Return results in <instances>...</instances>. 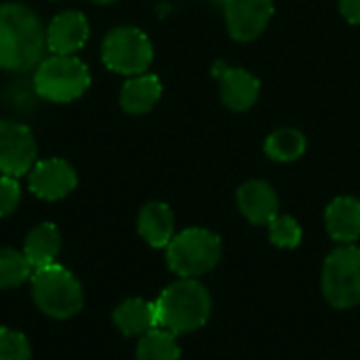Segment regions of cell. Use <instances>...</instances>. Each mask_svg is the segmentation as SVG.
<instances>
[{"label": "cell", "instance_id": "484cf974", "mask_svg": "<svg viewBox=\"0 0 360 360\" xmlns=\"http://www.w3.org/2000/svg\"><path fill=\"white\" fill-rule=\"evenodd\" d=\"M93 2H99V4H108V2H114V0H93Z\"/></svg>", "mask_w": 360, "mask_h": 360}, {"label": "cell", "instance_id": "8fae6325", "mask_svg": "<svg viewBox=\"0 0 360 360\" xmlns=\"http://www.w3.org/2000/svg\"><path fill=\"white\" fill-rule=\"evenodd\" d=\"M89 40V21L78 11L59 13L46 30V46L53 55H74Z\"/></svg>", "mask_w": 360, "mask_h": 360}, {"label": "cell", "instance_id": "52a82bcc", "mask_svg": "<svg viewBox=\"0 0 360 360\" xmlns=\"http://www.w3.org/2000/svg\"><path fill=\"white\" fill-rule=\"evenodd\" d=\"M152 55L150 38L131 25L112 30L101 46V59L105 68L127 76L143 74L152 63Z\"/></svg>", "mask_w": 360, "mask_h": 360}, {"label": "cell", "instance_id": "ac0fdd59", "mask_svg": "<svg viewBox=\"0 0 360 360\" xmlns=\"http://www.w3.org/2000/svg\"><path fill=\"white\" fill-rule=\"evenodd\" d=\"M59 249H61V236L57 228L53 224H42L27 234L23 255L30 262V266L38 270V268L55 264Z\"/></svg>", "mask_w": 360, "mask_h": 360}, {"label": "cell", "instance_id": "3957f363", "mask_svg": "<svg viewBox=\"0 0 360 360\" xmlns=\"http://www.w3.org/2000/svg\"><path fill=\"white\" fill-rule=\"evenodd\" d=\"M91 84L86 65L74 55H53L36 68L34 89L42 99L68 103L78 99Z\"/></svg>", "mask_w": 360, "mask_h": 360}, {"label": "cell", "instance_id": "9c48e42d", "mask_svg": "<svg viewBox=\"0 0 360 360\" xmlns=\"http://www.w3.org/2000/svg\"><path fill=\"white\" fill-rule=\"evenodd\" d=\"M226 21L234 40H255L270 23L274 13L272 0H226Z\"/></svg>", "mask_w": 360, "mask_h": 360}, {"label": "cell", "instance_id": "7402d4cb", "mask_svg": "<svg viewBox=\"0 0 360 360\" xmlns=\"http://www.w3.org/2000/svg\"><path fill=\"white\" fill-rule=\"evenodd\" d=\"M270 240L281 249H295L302 243V228L289 215H276L270 224Z\"/></svg>", "mask_w": 360, "mask_h": 360}, {"label": "cell", "instance_id": "6da1fadb", "mask_svg": "<svg viewBox=\"0 0 360 360\" xmlns=\"http://www.w3.org/2000/svg\"><path fill=\"white\" fill-rule=\"evenodd\" d=\"M46 30L36 13L23 4H0V70L25 72L40 63Z\"/></svg>", "mask_w": 360, "mask_h": 360}, {"label": "cell", "instance_id": "30bf717a", "mask_svg": "<svg viewBox=\"0 0 360 360\" xmlns=\"http://www.w3.org/2000/svg\"><path fill=\"white\" fill-rule=\"evenodd\" d=\"M76 188L74 169L59 158L40 160L30 175V190L44 200H59Z\"/></svg>", "mask_w": 360, "mask_h": 360}, {"label": "cell", "instance_id": "8992f818", "mask_svg": "<svg viewBox=\"0 0 360 360\" xmlns=\"http://www.w3.org/2000/svg\"><path fill=\"white\" fill-rule=\"evenodd\" d=\"M323 293L335 308L360 304V247L344 245L325 259Z\"/></svg>", "mask_w": 360, "mask_h": 360}, {"label": "cell", "instance_id": "2e32d148", "mask_svg": "<svg viewBox=\"0 0 360 360\" xmlns=\"http://www.w3.org/2000/svg\"><path fill=\"white\" fill-rule=\"evenodd\" d=\"M114 323L124 335H146L158 327L156 304L146 300H127L114 312Z\"/></svg>", "mask_w": 360, "mask_h": 360}, {"label": "cell", "instance_id": "ba28073f", "mask_svg": "<svg viewBox=\"0 0 360 360\" xmlns=\"http://www.w3.org/2000/svg\"><path fill=\"white\" fill-rule=\"evenodd\" d=\"M36 160V141L25 124L0 120V173L8 177L25 175Z\"/></svg>", "mask_w": 360, "mask_h": 360}, {"label": "cell", "instance_id": "cb8c5ba5", "mask_svg": "<svg viewBox=\"0 0 360 360\" xmlns=\"http://www.w3.org/2000/svg\"><path fill=\"white\" fill-rule=\"evenodd\" d=\"M19 196H21V190H19L17 177H8V175L0 177V217H6L17 209Z\"/></svg>", "mask_w": 360, "mask_h": 360}, {"label": "cell", "instance_id": "d6986e66", "mask_svg": "<svg viewBox=\"0 0 360 360\" xmlns=\"http://www.w3.org/2000/svg\"><path fill=\"white\" fill-rule=\"evenodd\" d=\"M179 346L175 335L162 327H156L141 335L137 346V360H179Z\"/></svg>", "mask_w": 360, "mask_h": 360}, {"label": "cell", "instance_id": "7c38bea8", "mask_svg": "<svg viewBox=\"0 0 360 360\" xmlns=\"http://www.w3.org/2000/svg\"><path fill=\"white\" fill-rule=\"evenodd\" d=\"M236 202L240 213L251 221V224H270L276 215H278V196L272 190L270 184L253 179L247 181L238 194H236Z\"/></svg>", "mask_w": 360, "mask_h": 360}, {"label": "cell", "instance_id": "603a6c76", "mask_svg": "<svg viewBox=\"0 0 360 360\" xmlns=\"http://www.w3.org/2000/svg\"><path fill=\"white\" fill-rule=\"evenodd\" d=\"M30 344L21 333L0 327V360H30Z\"/></svg>", "mask_w": 360, "mask_h": 360}, {"label": "cell", "instance_id": "9a60e30c", "mask_svg": "<svg viewBox=\"0 0 360 360\" xmlns=\"http://www.w3.org/2000/svg\"><path fill=\"white\" fill-rule=\"evenodd\" d=\"M137 228L148 245L156 249L169 247V243L173 240V232H175L173 211L165 202H150L141 209Z\"/></svg>", "mask_w": 360, "mask_h": 360}, {"label": "cell", "instance_id": "d4e9b609", "mask_svg": "<svg viewBox=\"0 0 360 360\" xmlns=\"http://www.w3.org/2000/svg\"><path fill=\"white\" fill-rule=\"evenodd\" d=\"M340 11L350 23H360V0H340Z\"/></svg>", "mask_w": 360, "mask_h": 360}, {"label": "cell", "instance_id": "5b68a950", "mask_svg": "<svg viewBox=\"0 0 360 360\" xmlns=\"http://www.w3.org/2000/svg\"><path fill=\"white\" fill-rule=\"evenodd\" d=\"M32 295L36 306L53 319H70L82 308V289L78 281L70 270L57 264L34 272Z\"/></svg>", "mask_w": 360, "mask_h": 360}, {"label": "cell", "instance_id": "7a4b0ae2", "mask_svg": "<svg viewBox=\"0 0 360 360\" xmlns=\"http://www.w3.org/2000/svg\"><path fill=\"white\" fill-rule=\"evenodd\" d=\"M156 304L158 327L173 335L200 329L211 314L209 291L194 278H181L167 287Z\"/></svg>", "mask_w": 360, "mask_h": 360}, {"label": "cell", "instance_id": "5bb4252c", "mask_svg": "<svg viewBox=\"0 0 360 360\" xmlns=\"http://www.w3.org/2000/svg\"><path fill=\"white\" fill-rule=\"evenodd\" d=\"M221 101L234 110V112H243V110H249L257 97H259V80L243 70V68H228L224 70L221 74Z\"/></svg>", "mask_w": 360, "mask_h": 360}, {"label": "cell", "instance_id": "4fadbf2b", "mask_svg": "<svg viewBox=\"0 0 360 360\" xmlns=\"http://www.w3.org/2000/svg\"><path fill=\"white\" fill-rule=\"evenodd\" d=\"M327 230L333 240L350 245L360 238V200L352 196L335 198L325 213Z\"/></svg>", "mask_w": 360, "mask_h": 360}, {"label": "cell", "instance_id": "e0dca14e", "mask_svg": "<svg viewBox=\"0 0 360 360\" xmlns=\"http://www.w3.org/2000/svg\"><path fill=\"white\" fill-rule=\"evenodd\" d=\"M162 86L160 80L152 74H139L133 76L129 82H124L120 93V105L129 114H146L150 112L156 101L160 99Z\"/></svg>", "mask_w": 360, "mask_h": 360}, {"label": "cell", "instance_id": "44dd1931", "mask_svg": "<svg viewBox=\"0 0 360 360\" xmlns=\"http://www.w3.org/2000/svg\"><path fill=\"white\" fill-rule=\"evenodd\" d=\"M32 266L23 253L15 249H0V289L19 287L30 278Z\"/></svg>", "mask_w": 360, "mask_h": 360}, {"label": "cell", "instance_id": "ffe728a7", "mask_svg": "<svg viewBox=\"0 0 360 360\" xmlns=\"http://www.w3.org/2000/svg\"><path fill=\"white\" fill-rule=\"evenodd\" d=\"M304 152H306V137L297 129H281L266 139V154L276 162H293Z\"/></svg>", "mask_w": 360, "mask_h": 360}, {"label": "cell", "instance_id": "277c9868", "mask_svg": "<svg viewBox=\"0 0 360 360\" xmlns=\"http://www.w3.org/2000/svg\"><path fill=\"white\" fill-rule=\"evenodd\" d=\"M219 257H221L219 236L202 228H190L179 232L177 236H173V240L167 247L169 268L181 278H194L207 274L217 266Z\"/></svg>", "mask_w": 360, "mask_h": 360}]
</instances>
